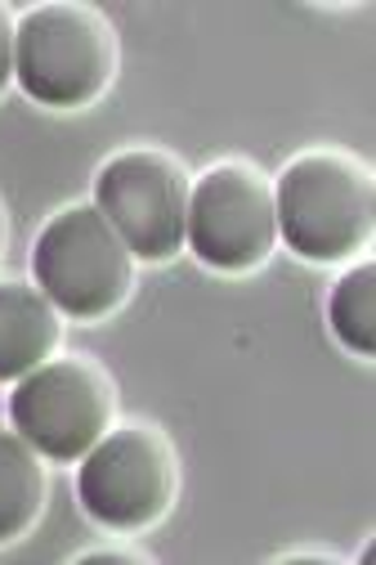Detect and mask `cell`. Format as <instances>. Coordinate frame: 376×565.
<instances>
[{"mask_svg": "<svg viewBox=\"0 0 376 565\" xmlns=\"http://www.w3.org/2000/svg\"><path fill=\"white\" fill-rule=\"evenodd\" d=\"M117 77V32L90 6H36L14 23V82L45 108H86Z\"/></svg>", "mask_w": 376, "mask_h": 565, "instance_id": "obj_2", "label": "cell"}, {"mask_svg": "<svg viewBox=\"0 0 376 565\" xmlns=\"http://www.w3.org/2000/svg\"><path fill=\"white\" fill-rule=\"evenodd\" d=\"M14 82V14L0 6V95Z\"/></svg>", "mask_w": 376, "mask_h": 565, "instance_id": "obj_11", "label": "cell"}, {"mask_svg": "<svg viewBox=\"0 0 376 565\" xmlns=\"http://www.w3.org/2000/svg\"><path fill=\"white\" fill-rule=\"evenodd\" d=\"M6 243H10V221H6V206H0V256H6Z\"/></svg>", "mask_w": 376, "mask_h": 565, "instance_id": "obj_13", "label": "cell"}, {"mask_svg": "<svg viewBox=\"0 0 376 565\" xmlns=\"http://www.w3.org/2000/svg\"><path fill=\"white\" fill-rule=\"evenodd\" d=\"M327 323L336 341L358 360L376 355V265L358 260L336 278V288L327 297Z\"/></svg>", "mask_w": 376, "mask_h": 565, "instance_id": "obj_10", "label": "cell"}, {"mask_svg": "<svg viewBox=\"0 0 376 565\" xmlns=\"http://www.w3.org/2000/svg\"><path fill=\"white\" fill-rule=\"evenodd\" d=\"M32 282L67 319H108L135 288V256L95 202L63 206L36 234Z\"/></svg>", "mask_w": 376, "mask_h": 565, "instance_id": "obj_3", "label": "cell"}, {"mask_svg": "<svg viewBox=\"0 0 376 565\" xmlns=\"http://www.w3.org/2000/svg\"><path fill=\"white\" fill-rule=\"evenodd\" d=\"M273 216L296 256L345 260L376 230L372 171L350 153H300L273 184Z\"/></svg>", "mask_w": 376, "mask_h": 565, "instance_id": "obj_1", "label": "cell"}, {"mask_svg": "<svg viewBox=\"0 0 376 565\" xmlns=\"http://www.w3.org/2000/svg\"><path fill=\"white\" fill-rule=\"evenodd\" d=\"M82 561H86V565H99V561H108V565H143V561H148V552H126V547H99V552H86Z\"/></svg>", "mask_w": 376, "mask_h": 565, "instance_id": "obj_12", "label": "cell"}, {"mask_svg": "<svg viewBox=\"0 0 376 565\" xmlns=\"http://www.w3.org/2000/svg\"><path fill=\"white\" fill-rule=\"evenodd\" d=\"M41 508H45L41 454L19 431H0V543H14L19 534H28Z\"/></svg>", "mask_w": 376, "mask_h": 565, "instance_id": "obj_9", "label": "cell"}, {"mask_svg": "<svg viewBox=\"0 0 376 565\" xmlns=\"http://www.w3.org/2000/svg\"><path fill=\"white\" fill-rule=\"evenodd\" d=\"M189 171L162 149H126L108 158L95 175V206L121 234L130 256L171 260L184 247L189 216Z\"/></svg>", "mask_w": 376, "mask_h": 565, "instance_id": "obj_7", "label": "cell"}, {"mask_svg": "<svg viewBox=\"0 0 376 565\" xmlns=\"http://www.w3.org/2000/svg\"><path fill=\"white\" fill-rule=\"evenodd\" d=\"M112 417L117 386L86 355L45 360L10 391V427L50 462H82L108 436Z\"/></svg>", "mask_w": 376, "mask_h": 565, "instance_id": "obj_5", "label": "cell"}, {"mask_svg": "<svg viewBox=\"0 0 376 565\" xmlns=\"http://www.w3.org/2000/svg\"><path fill=\"white\" fill-rule=\"evenodd\" d=\"M63 341V315L36 282H0V382L41 369Z\"/></svg>", "mask_w": 376, "mask_h": 565, "instance_id": "obj_8", "label": "cell"}, {"mask_svg": "<svg viewBox=\"0 0 376 565\" xmlns=\"http://www.w3.org/2000/svg\"><path fill=\"white\" fill-rule=\"evenodd\" d=\"M175 489L180 458L171 440L148 422L108 427V436L82 458L77 471V499L86 516L117 534L158 525L175 503Z\"/></svg>", "mask_w": 376, "mask_h": 565, "instance_id": "obj_4", "label": "cell"}, {"mask_svg": "<svg viewBox=\"0 0 376 565\" xmlns=\"http://www.w3.org/2000/svg\"><path fill=\"white\" fill-rule=\"evenodd\" d=\"M184 247L215 274H247L278 247L273 184L251 162H215L189 189Z\"/></svg>", "mask_w": 376, "mask_h": 565, "instance_id": "obj_6", "label": "cell"}]
</instances>
